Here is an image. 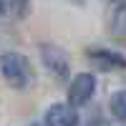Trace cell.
I'll return each instance as SVG.
<instances>
[{"mask_svg": "<svg viewBox=\"0 0 126 126\" xmlns=\"http://www.w3.org/2000/svg\"><path fill=\"white\" fill-rule=\"evenodd\" d=\"M0 73L8 81V86L13 88H25L30 83V63L25 56L15 53V50H8L0 58Z\"/></svg>", "mask_w": 126, "mask_h": 126, "instance_id": "cell-1", "label": "cell"}, {"mask_svg": "<svg viewBox=\"0 0 126 126\" xmlns=\"http://www.w3.org/2000/svg\"><path fill=\"white\" fill-rule=\"evenodd\" d=\"M40 58H43V66L53 73V76L58 81H66L68 78V56H66V50L53 46V43H46V46H40Z\"/></svg>", "mask_w": 126, "mask_h": 126, "instance_id": "cell-2", "label": "cell"}, {"mask_svg": "<svg viewBox=\"0 0 126 126\" xmlns=\"http://www.w3.org/2000/svg\"><path fill=\"white\" fill-rule=\"evenodd\" d=\"M93 88H96V78H93L91 73L76 76L71 81V86H68V101H71V106L73 109H76V106H86V103L91 101V96H93Z\"/></svg>", "mask_w": 126, "mask_h": 126, "instance_id": "cell-3", "label": "cell"}, {"mask_svg": "<svg viewBox=\"0 0 126 126\" xmlns=\"http://www.w3.org/2000/svg\"><path fill=\"white\" fill-rule=\"evenodd\" d=\"M46 126H78V113L71 103H53L46 111Z\"/></svg>", "mask_w": 126, "mask_h": 126, "instance_id": "cell-4", "label": "cell"}, {"mask_svg": "<svg viewBox=\"0 0 126 126\" xmlns=\"http://www.w3.org/2000/svg\"><path fill=\"white\" fill-rule=\"evenodd\" d=\"M91 63L98 71H119L126 68V58L113 50H91Z\"/></svg>", "mask_w": 126, "mask_h": 126, "instance_id": "cell-5", "label": "cell"}, {"mask_svg": "<svg viewBox=\"0 0 126 126\" xmlns=\"http://www.w3.org/2000/svg\"><path fill=\"white\" fill-rule=\"evenodd\" d=\"M111 35L119 40H126V5H121L111 18Z\"/></svg>", "mask_w": 126, "mask_h": 126, "instance_id": "cell-6", "label": "cell"}, {"mask_svg": "<svg viewBox=\"0 0 126 126\" xmlns=\"http://www.w3.org/2000/svg\"><path fill=\"white\" fill-rule=\"evenodd\" d=\"M111 113L119 121H126V91H116L111 96Z\"/></svg>", "mask_w": 126, "mask_h": 126, "instance_id": "cell-7", "label": "cell"}, {"mask_svg": "<svg viewBox=\"0 0 126 126\" xmlns=\"http://www.w3.org/2000/svg\"><path fill=\"white\" fill-rule=\"evenodd\" d=\"M5 13V3H3V0H0V15H3Z\"/></svg>", "mask_w": 126, "mask_h": 126, "instance_id": "cell-8", "label": "cell"}, {"mask_svg": "<svg viewBox=\"0 0 126 126\" xmlns=\"http://www.w3.org/2000/svg\"><path fill=\"white\" fill-rule=\"evenodd\" d=\"M30 126H38V124H30Z\"/></svg>", "mask_w": 126, "mask_h": 126, "instance_id": "cell-9", "label": "cell"}]
</instances>
